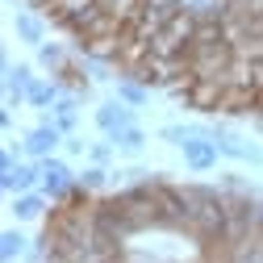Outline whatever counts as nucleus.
I'll return each instance as SVG.
<instances>
[{"label":"nucleus","mask_w":263,"mask_h":263,"mask_svg":"<svg viewBox=\"0 0 263 263\" xmlns=\"http://www.w3.org/2000/svg\"><path fill=\"white\" fill-rule=\"evenodd\" d=\"M34 67L29 63H13L5 54V109H17V105H29V84H34Z\"/></svg>","instance_id":"obj_1"},{"label":"nucleus","mask_w":263,"mask_h":263,"mask_svg":"<svg viewBox=\"0 0 263 263\" xmlns=\"http://www.w3.org/2000/svg\"><path fill=\"white\" fill-rule=\"evenodd\" d=\"M180 151H184L188 172H213V167H217V155H221V146H217L213 134H209V125H205V134H196V138L184 142Z\"/></svg>","instance_id":"obj_2"},{"label":"nucleus","mask_w":263,"mask_h":263,"mask_svg":"<svg viewBox=\"0 0 263 263\" xmlns=\"http://www.w3.org/2000/svg\"><path fill=\"white\" fill-rule=\"evenodd\" d=\"M209 134H213V142L221 146V155L242 159V163H263V146L247 142L242 134H234V129H226V125H209Z\"/></svg>","instance_id":"obj_3"},{"label":"nucleus","mask_w":263,"mask_h":263,"mask_svg":"<svg viewBox=\"0 0 263 263\" xmlns=\"http://www.w3.org/2000/svg\"><path fill=\"white\" fill-rule=\"evenodd\" d=\"M63 142H67V134H63L54 121H38V125L25 134V155H34V159H50L54 146H63Z\"/></svg>","instance_id":"obj_4"},{"label":"nucleus","mask_w":263,"mask_h":263,"mask_svg":"<svg viewBox=\"0 0 263 263\" xmlns=\"http://www.w3.org/2000/svg\"><path fill=\"white\" fill-rule=\"evenodd\" d=\"M71 167L63 159H42V192L50 196V201H67V192H71Z\"/></svg>","instance_id":"obj_5"},{"label":"nucleus","mask_w":263,"mask_h":263,"mask_svg":"<svg viewBox=\"0 0 263 263\" xmlns=\"http://www.w3.org/2000/svg\"><path fill=\"white\" fill-rule=\"evenodd\" d=\"M96 125H101L105 134L113 138L117 129H125V125H134V105H125L121 96H113V101H105L101 109H96Z\"/></svg>","instance_id":"obj_6"},{"label":"nucleus","mask_w":263,"mask_h":263,"mask_svg":"<svg viewBox=\"0 0 263 263\" xmlns=\"http://www.w3.org/2000/svg\"><path fill=\"white\" fill-rule=\"evenodd\" d=\"M34 184H42V167H29V163H17V167L0 172V188H5V192H29Z\"/></svg>","instance_id":"obj_7"},{"label":"nucleus","mask_w":263,"mask_h":263,"mask_svg":"<svg viewBox=\"0 0 263 263\" xmlns=\"http://www.w3.org/2000/svg\"><path fill=\"white\" fill-rule=\"evenodd\" d=\"M13 29H17V38H21L25 46H34V50L46 42V21H42L38 13H17V17H13Z\"/></svg>","instance_id":"obj_8"},{"label":"nucleus","mask_w":263,"mask_h":263,"mask_svg":"<svg viewBox=\"0 0 263 263\" xmlns=\"http://www.w3.org/2000/svg\"><path fill=\"white\" fill-rule=\"evenodd\" d=\"M63 96V80H34L29 84V105L34 109H54Z\"/></svg>","instance_id":"obj_9"},{"label":"nucleus","mask_w":263,"mask_h":263,"mask_svg":"<svg viewBox=\"0 0 263 263\" xmlns=\"http://www.w3.org/2000/svg\"><path fill=\"white\" fill-rule=\"evenodd\" d=\"M17 221H34L42 217V209H50V196H34V192H17V201L9 205Z\"/></svg>","instance_id":"obj_10"},{"label":"nucleus","mask_w":263,"mask_h":263,"mask_svg":"<svg viewBox=\"0 0 263 263\" xmlns=\"http://www.w3.org/2000/svg\"><path fill=\"white\" fill-rule=\"evenodd\" d=\"M117 96H121L125 105L142 109V105H151V84L146 80H134V76H121L117 80Z\"/></svg>","instance_id":"obj_11"},{"label":"nucleus","mask_w":263,"mask_h":263,"mask_svg":"<svg viewBox=\"0 0 263 263\" xmlns=\"http://www.w3.org/2000/svg\"><path fill=\"white\" fill-rule=\"evenodd\" d=\"M180 5L196 21H226V13H230V0H180Z\"/></svg>","instance_id":"obj_12"},{"label":"nucleus","mask_w":263,"mask_h":263,"mask_svg":"<svg viewBox=\"0 0 263 263\" xmlns=\"http://www.w3.org/2000/svg\"><path fill=\"white\" fill-rule=\"evenodd\" d=\"M67 63H71V59H67V50H63L59 42H42V46H38V67H42V71L59 76Z\"/></svg>","instance_id":"obj_13"},{"label":"nucleus","mask_w":263,"mask_h":263,"mask_svg":"<svg viewBox=\"0 0 263 263\" xmlns=\"http://www.w3.org/2000/svg\"><path fill=\"white\" fill-rule=\"evenodd\" d=\"M76 109H80V96H59V105H54V125L63 129V134H71L76 129Z\"/></svg>","instance_id":"obj_14"},{"label":"nucleus","mask_w":263,"mask_h":263,"mask_svg":"<svg viewBox=\"0 0 263 263\" xmlns=\"http://www.w3.org/2000/svg\"><path fill=\"white\" fill-rule=\"evenodd\" d=\"M113 142L129 155V159H134V155H142V146H146V134H142V129L138 125H125V129H117V134H113Z\"/></svg>","instance_id":"obj_15"},{"label":"nucleus","mask_w":263,"mask_h":263,"mask_svg":"<svg viewBox=\"0 0 263 263\" xmlns=\"http://www.w3.org/2000/svg\"><path fill=\"white\" fill-rule=\"evenodd\" d=\"M196 134H205V125H163V129H159V138L172 142V146H184V142H192Z\"/></svg>","instance_id":"obj_16"},{"label":"nucleus","mask_w":263,"mask_h":263,"mask_svg":"<svg viewBox=\"0 0 263 263\" xmlns=\"http://www.w3.org/2000/svg\"><path fill=\"white\" fill-rule=\"evenodd\" d=\"M155 176H159V172H155ZM155 176H151L146 167H117V172H113V184H117V188H134V184H151Z\"/></svg>","instance_id":"obj_17"},{"label":"nucleus","mask_w":263,"mask_h":263,"mask_svg":"<svg viewBox=\"0 0 263 263\" xmlns=\"http://www.w3.org/2000/svg\"><path fill=\"white\" fill-rule=\"evenodd\" d=\"M109 180H113V172H105L101 163H92V167H84V172H80V188H88V192H101Z\"/></svg>","instance_id":"obj_18"},{"label":"nucleus","mask_w":263,"mask_h":263,"mask_svg":"<svg viewBox=\"0 0 263 263\" xmlns=\"http://www.w3.org/2000/svg\"><path fill=\"white\" fill-rule=\"evenodd\" d=\"M21 255H25V238L17 234V230H5V234H0V259L13 263V259H21Z\"/></svg>","instance_id":"obj_19"},{"label":"nucleus","mask_w":263,"mask_h":263,"mask_svg":"<svg viewBox=\"0 0 263 263\" xmlns=\"http://www.w3.org/2000/svg\"><path fill=\"white\" fill-rule=\"evenodd\" d=\"M113 146H117L113 138H109V142H92V146H88V159H92V163H101V167H105V163L113 159Z\"/></svg>","instance_id":"obj_20"},{"label":"nucleus","mask_w":263,"mask_h":263,"mask_svg":"<svg viewBox=\"0 0 263 263\" xmlns=\"http://www.w3.org/2000/svg\"><path fill=\"white\" fill-rule=\"evenodd\" d=\"M9 167H17V155L5 146V155H0V172H9Z\"/></svg>","instance_id":"obj_21"},{"label":"nucleus","mask_w":263,"mask_h":263,"mask_svg":"<svg viewBox=\"0 0 263 263\" xmlns=\"http://www.w3.org/2000/svg\"><path fill=\"white\" fill-rule=\"evenodd\" d=\"M63 146H67L71 155H84V142H80V138H67V142H63Z\"/></svg>","instance_id":"obj_22"},{"label":"nucleus","mask_w":263,"mask_h":263,"mask_svg":"<svg viewBox=\"0 0 263 263\" xmlns=\"http://www.w3.org/2000/svg\"><path fill=\"white\" fill-rule=\"evenodd\" d=\"M29 5H34V9H46V5H50V0H29Z\"/></svg>","instance_id":"obj_23"},{"label":"nucleus","mask_w":263,"mask_h":263,"mask_svg":"<svg viewBox=\"0 0 263 263\" xmlns=\"http://www.w3.org/2000/svg\"><path fill=\"white\" fill-rule=\"evenodd\" d=\"M5 5H9V9H17V0H5Z\"/></svg>","instance_id":"obj_24"}]
</instances>
